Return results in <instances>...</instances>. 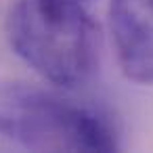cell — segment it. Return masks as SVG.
<instances>
[{
  "label": "cell",
  "mask_w": 153,
  "mask_h": 153,
  "mask_svg": "<svg viewBox=\"0 0 153 153\" xmlns=\"http://www.w3.org/2000/svg\"><path fill=\"white\" fill-rule=\"evenodd\" d=\"M7 38L21 61L67 90L84 86L99 67V27L78 0H17Z\"/></svg>",
  "instance_id": "1"
},
{
  "label": "cell",
  "mask_w": 153,
  "mask_h": 153,
  "mask_svg": "<svg viewBox=\"0 0 153 153\" xmlns=\"http://www.w3.org/2000/svg\"><path fill=\"white\" fill-rule=\"evenodd\" d=\"M0 136L32 151H115L111 122L46 88L0 78Z\"/></svg>",
  "instance_id": "2"
},
{
  "label": "cell",
  "mask_w": 153,
  "mask_h": 153,
  "mask_svg": "<svg viewBox=\"0 0 153 153\" xmlns=\"http://www.w3.org/2000/svg\"><path fill=\"white\" fill-rule=\"evenodd\" d=\"M109 21L124 76L153 84V0H111Z\"/></svg>",
  "instance_id": "3"
}]
</instances>
